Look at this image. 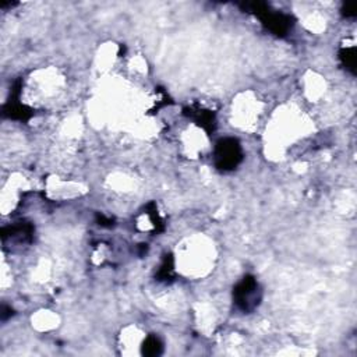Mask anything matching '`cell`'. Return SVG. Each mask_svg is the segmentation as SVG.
I'll return each instance as SVG.
<instances>
[{
  "mask_svg": "<svg viewBox=\"0 0 357 357\" xmlns=\"http://www.w3.org/2000/svg\"><path fill=\"white\" fill-rule=\"evenodd\" d=\"M256 15L261 19V22L276 35H285L292 23H290V17L286 15H281V13H272L267 9H260V6L253 5Z\"/></svg>",
  "mask_w": 357,
  "mask_h": 357,
  "instance_id": "3957f363",
  "label": "cell"
},
{
  "mask_svg": "<svg viewBox=\"0 0 357 357\" xmlns=\"http://www.w3.org/2000/svg\"><path fill=\"white\" fill-rule=\"evenodd\" d=\"M160 350H162V344H160V342H159L158 338L149 336V338L145 340L144 349H142L144 354H147V356H158V354L160 353Z\"/></svg>",
  "mask_w": 357,
  "mask_h": 357,
  "instance_id": "277c9868",
  "label": "cell"
},
{
  "mask_svg": "<svg viewBox=\"0 0 357 357\" xmlns=\"http://www.w3.org/2000/svg\"><path fill=\"white\" fill-rule=\"evenodd\" d=\"M242 160V148L235 138H225L217 144L215 163L219 169L231 170Z\"/></svg>",
  "mask_w": 357,
  "mask_h": 357,
  "instance_id": "6da1fadb",
  "label": "cell"
},
{
  "mask_svg": "<svg viewBox=\"0 0 357 357\" xmlns=\"http://www.w3.org/2000/svg\"><path fill=\"white\" fill-rule=\"evenodd\" d=\"M235 303L243 311H251L260 300L258 283L253 276H246L235 289Z\"/></svg>",
  "mask_w": 357,
  "mask_h": 357,
  "instance_id": "7a4b0ae2",
  "label": "cell"
},
{
  "mask_svg": "<svg viewBox=\"0 0 357 357\" xmlns=\"http://www.w3.org/2000/svg\"><path fill=\"white\" fill-rule=\"evenodd\" d=\"M340 59L343 60L344 66L351 70L354 73V66H356V56H354V48H350V49H344L340 53Z\"/></svg>",
  "mask_w": 357,
  "mask_h": 357,
  "instance_id": "5b68a950",
  "label": "cell"
}]
</instances>
